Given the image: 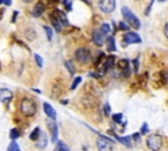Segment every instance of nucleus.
Listing matches in <instances>:
<instances>
[{"label":"nucleus","mask_w":168,"mask_h":151,"mask_svg":"<svg viewBox=\"0 0 168 151\" xmlns=\"http://www.w3.org/2000/svg\"><path fill=\"white\" fill-rule=\"evenodd\" d=\"M20 109H21L22 114L30 117L34 116L35 112H37V105H35V101L30 97H24L21 102H20Z\"/></svg>","instance_id":"nucleus-1"},{"label":"nucleus","mask_w":168,"mask_h":151,"mask_svg":"<svg viewBox=\"0 0 168 151\" xmlns=\"http://www.w3.org/2000/svg\"><path fill=\"white\" fill-rule=\"evenodd\" d=\"M121 12H122L123 18L126 20V22L129 24L130 26H133L134 29H139V28H141V21L137 18V16H135L133 12L129 9V8H127V7H122Z\"/></svg>","instance_id":"nucleus-2"},{"label":"nucleus","mask_w":168,"mask_h":151,"mask_svg":"<svg viewBox=\"0 0 168 151\" xmlns=\"http://www.w3.org/2000/svg\"><path fill=\"white\" fill-rule=\"evenodd\" d=\"M146 143H147V146H149V149H151V150H159L162 147L163 141H162L160 136H158V134H153V136H150L146 139Z\"/></svg>","instance_id":"nucleus-3"},{"label":"nucleus","mask_w":168,"mask_h":151,"mask_svg":"<svg viewBox=\"0 0 168 151\" xmlns=\"http://www.w3.org/2000/svg\"><path fill=\"white\" fill-rule=\"evenodd\" d=\"M75 58H76L80 63H87V62H89V59H91V53H89V50H88V49L82 47V49L76 50V53H75Z\"/></svg>","instance_id":"nucleus-4"},{"label":"nucleus","mask_w":168,"mask_h":151,"mask_svg":"<svg viewBox=\"0 0 168 151\" xmlns=\"http://www.w3.org/2000/svg\"><path fill=\"white\" fill-rule=\"evenodd\" d=\"M100 9L104 13H112L116 9V0H100Z\"/></svg>","instance_id":"nucleus-5"},{"label":"nucleus","mask_w":168,"mask_h":151,"mask_svg":"<svg viewBox=\"0 0 168 151\" xmlns=\"http://www.w3.org/2000/svg\"><path fill=\"white\" fill-rule=\"evenodd\" d=\"M114 141H112L110 138H106V137H104L101 136L99 138V141H97V149L100 151H105V150H112V143H113Z\"/></svg>","instance_id":"nucleus-6"},{"label":"nucleus","mask_w":168,"mask_h":151,"mask_svg":"<svg viewBox=\"0 0 168 151\" xmlns=\"http://www.w3.org/2000/svg\"><path fill=\"white\" fill-rule=\"evenodd\" d=\"M141 42V37L137 33H133V32H127V33L123 35V43L129 45V43H139Z\"/></svg>","instance_id":"nucleus-7"},{"label":"nucleus","mask_w":168,"mask_h":151,"mask_svg":"<svg viewBox=\"0 0 168 151\" xmlns=\"http://www.w3.org/2000/svg\"><path fill=\"white\" fill-rule=\"evenodd\" d=\"M46 124H47V128L50 129L51 139H53V142H57L58 141V126H57V124H55V121L51 118V120L46 121Z\"/></svg>","instance_id":"nucleus-8"},{"label":"nucleus","mask_w":168,"mask_h":151,"mask_svg":"<svg viewBox=\"0 0 168 151\" xmlns=\"http://www.w3.org/2000/svg\"><path fill=\"white\" fill-rule=\"evenodd\" d=\"M92 39H93L95 45L101 46L102 43H104V41H105V34L102 33V30H101V29H97V30H95V32H93Z\"/></svg>","instance_id":"nucleus-9"},{"label":"nucleus","mask_w":168,"mask_h":151,"mask_svg":"<svg viewBox=\"0 0 168 151\" xmlns=\"http://www.w3.org/2000/svg\"><path fill=\"white\" fill-rule=\"evenodd\" d=\"M13 97V93L7 88H2L0 89V101L2 102H9Z\"/></svg>","instance_id":"nucleus-10"},{"label":"nucleus","mask_w":168,"mask_h":151,"mask_svg":"<svg viewBox=\"0 0 168 151\" xmlns=\"http://www.w3.org/2000/svg\"><path fill=\"white\" fill-rule=\"evenodd\" d=\"M43 110H45V113L47 114V117L53 118V120H55V118H57V113H55L54 108H53V106H51L50 104L45 102V104H43Z\"/></svg>","instance_id":"nucleus-11"},{"label":"nucleus","mask_w":168,"mask_h":151,"mask_svg":"<svg viewBox=\"0 0 168 151\" xmlns=\"http://www.w3.org/2000/svg\"><path fill=\"white\" fill-rule=\"evenodd\" d=\"M47 146V136L45 133H41L37 139V147L38 149H45Z\"/></svg>","instance_id":"nucleus-12"},{"label":"nucleus","mask_w":168,"mask_h":151,"mask_svg":"<svg viewBox=\"0 0 168 151\" xmlns=\"http://www.w3.org/2000/svg\"><path fill=\"white\" fill-rule=\"evenodd\" d=\"M113 66H114V57H113V55H109V57L106 58V61L104 62V65H102V67H104L102 71H104V72H106V71L109 69H112Z\"/></svg>","instance_id":"nucleus-13"},{"label":"nucleus","mask_w":168,"mask_h":151,"mask_svg":"<svg viewBox=\"0 0 168 151\" xmlns=\"http://www.w3.org/2000/svg\"><path fill=\"white\" fill-rule=\"evenodd\" d=\"M106 49H108V51H116V41H114V38L112 37H108L106 38Z\"/></svg>","instance_id":"nucleus-14"},{"label":"nucleus","mask_w":168,"mask_h":151,"mask_svg":"<svg viewBox=\"0 0 168 151\" xmlns=\"http://www.w3.org/2000/svg\"><path fill=\"white\" fill-rule=\"evenodd\" d=\"M43 9H45V7L42 5V3H38L37 5H35V8H34V11H33V16L34 17H39V16L42 15V12H43Z\"/></svg>","instance_id":"nucleus-15"},{"label":"nucleus","mask_w":168,"mask_h":151,"mask_svg":"<svg viewBox=\"0 0 168 151\" xmlns=\"http://www.w3.org/2000/svg\"><path fill=\"white\" fill-rule=\"evenodd\" d=\"M57 17H58V20L62 22V25H65V26H67L69 25V21H67V17H66V15L63 13V12H61V11H57Z\"/></svg>","instance_id":"nucleus-16"},{"label":"nucleus","mask_w":168,"mask_h":151,"mask_svg":"<svg viewBox=\"0 0 168 151\" xmlns=\"http://www.w3.org/2000/svg\"><path fill=\"white\" fill-rule=\"evenodd\" d=\"M51 22H53V25H54V28H55V30H57V32H61L62 30V22L59 21V20H57L55 17L51 16Z\"/></svg>","instance_id":"nucleus-17"},{"label":"nucleus","mask_w":168,"mask_h":151,"mask_svg":"<svg viewBox=\"0 0 168 151\" xmlns=\"http://www.w3.org/2000/svg\"><path fill=\"white\" fill-rule=\"evenodd\" d=\"M39 134H41V130H39V128H35L34 130H33V132H32L30 133V139L32 141H37L38 139V137H39Z\"/></svg>","instance_id":"nucleus-18"},{"label":"nucleus","mask_w":168,"mask_h":151,"mask_svg":"<svg viewBox=\"0 0 168 151\" xmlns=\"http://www.w3.org/2000/svg\"><path fill=\"white\" fill-rule=\"evenodd\" d=\"M116 138H117V139L121 142L122 145H126L127 147H130V146H131V143H130V138H129V137H118V136H116Z\"/></svg>","instance_id":"nucleus-19"},{"label":"nucleus","mask_w":168,"mask_h":151,"mask_svg":"<svg viewBox=\"0 0 168 151\" xmlns=\"http://www.w3.org/2000/svg\"><path fill=\"white\" fill-rule=\"evenodd\" d=\"M65 65H66V67H67V70L70 71V74L74 75V74H75V66H74V63L71 62V61H66Z\"/></svg>","instance_id":"nucleus-20"},{"label":"nucleus","mask_w":168,"mask_h":151,"mask_svg":"<svg viewBox=\"0 0 168 151\" xmlns=\"http://www.w3.org/2000/svg\"><path fill=\"white\" fill-rule=\"evenodd\" d=\"M9 137H11L12 141H16V139H17V138L20 137V132H18L17 129H12L11 133H9Z\"/></svg>","instance_id":"nucleus-21"},{"label":"nucleus","mask_w":168,"mask_h":151,"mask_svg":"<svg viewBox=\"0 0 168 151\" xmlns=\"http://www.w3.org/2000/svg\"><path fill=\"white\" fill-rule=\"evenodd\" d=\"M118 67L121 70H125L129 67V61L127 59H121V61H118Z\"/></svg>","instance_id":"nucleus-22"},{"label":"nucleus","mask_w":168,"mask_h":151,"mask_svg":"<svg viewBox=\"0 0 168 151\" xmlns=\"http://www.w3.org/2000/svg\"><path fill=\"white\" fill-rule=\"evenodd\" d=\"M43 29L46 32V35H47V39L51 41V38H53V29H51L50 26H43Z\"/></svg>","instance_id":"nucleus-23"},{"label":"nucleus","mask_w":168,"mask_h":151,"mask_svg":"<svg viewBox=\"0 0 168 151\" xmlns=\"http://www.w3.org/2000/svg\"><path fill=\"white\" fill-rule=\"evenodd\" d=\"M80 82H82V78L80 76H76L74 79V82H72V84H71V89H75L76 88V87L80 84Z\"/></svg>","instance_id":"nucleus-24"},{"label":"nucleus","mask_w":168,"mask_h":151,"mask_svg":"<svg viewBox=\"0 0 168 151\" xmlns=\"http://www.w3.org/2000/svg\"><path fill=\"white\" fill-rule=\"evenodd\" d=\"M101 30H102V33L104 34H109L110 33V26H109V24H102L101 25Z\"/></svg>","instance_id":"nucleus-25"},{"label":"nucleus","mask_w":168,"mask_h":151,"mask_svg":"<svg viewBox=\"0 0 168 151\" xmlns=\"http://www.w3.org/2000/svg\"><path fill=\"white\" fill-rule=\"evenodd\" d=\"M8 150L9 151H18L20 147H18V145L16 143V141H12V143L9 145V147H8Z\"/></svg>","instance_id":"nucleus-26"},{"label":"nucleus","mask_w":168,"mask_h":151,"mask_svg":"<svg viewBox=\"0 0 168 151\" xmlns=\"http://www.w3.org/2000/svg\"><path fill=\"white\" fill-rule=\"evenodd\" d=\"M26 38L28 39H34L35 38V32L34 30H26Z\"/></svg>","instance_id":"nucleus-27"},{"label":"nucleus","mask_w":168,"mask_h":151,"mask_svg":"<svg viewBox=\"0 0 168 151\" xmlns=\"http://www.w3.org/2000/svg\"><path fill=\"white\" fill-rule=\"evenodd\" d=\"M121 120H122V114L121 113H117L113 116V121L117 122V124H121Z\"/></svg>","instance_id":"nucleus-28"},{"label":"nucleus","mask_w":168,"mask_h":151,"mask_svg":"<svg viewBox=\"0 0 168 151\" xmlns=\"http://www.w3.org/2000/svg\"><path fill=\"white\" fill-rule=\"evenodd\" d=\"M34 59H35V62H37V65H38V67H42L43 66V62H42V58L39 57L38 54H35L34 55Z\"/></svg>","instance_id":"nucleus-29"},{"label":"nucleus","mask_w":168,"mask_h":151,"mask_svg":"<svg viewBox=\"0 0 168 151\" xmlns=\"http://www.w3.org/2000/svg\"><path fill=\"white\" fill-rule=\"evenodd\" d=\"M57 150H65V151H67L69 150V147L63 143V142H58V146H57Z\"/></svg>","instance_id":"nucleus-30"},{"label":"nucleus","mask_w":168,"mask_h":151,"mask_svg":"<svg viewBox=\"0 0 168 151\" xmlns=\"http://www.w3.org/2000/svg\"><path fill=\"white\" fill-rule=\"evenodd\" d=\"M147 133H149V125L143 124L142 125V129H141V134H147Z\"/></svg>","instance_id":"nucleus-31"},{"label":"nucleus","mask_w":168,"mask_h":151,"mask_svg":"<svg viewBox=\"0 0 168 151\" xmlns=\"http://www.w3.org/2000/svg\"><path fill=\"white\" fill-rule=\"evenodd\" d=\"M119 29L121 30H129V24L126 25V22H119Z\"/></svg>","instance_id":"nucleus-32"},{"label":"nucleus","mask_w":168,"mask_h":151,"mask_svg":"<svg viewBox=\"0 0 168 151\" xmlns=\"http://www.w3.org/2000/svg\"><path fill=\"white\" fill-rule=\"evenodd\" d=\"M104 113H105L106 116H109V114H110V106H109V104H108V102H106L105 105H104Z\"/></svg>","instance_id":"nucleus-33"},{"label":"nucleus","mask_w":168,"mask_h":151,"mask_svg":"<svg viewBox=\"0 0 168 151\" xmlns=\"http://www.w3.org/2000/svg\"><path fill=\"white\" fill-rule=\"evenodd\" d=\"M65 5L69 11H71V0H65Z\"/></svg>","instance_id":"nucleus-34"},{"label":"nucleus","mask_w":168,"mask_h":151,"mask_svg":"<svg viewBox=\"0 0 168 151\" xmlns=\"http://www.w3.org/2000/svg\"><path fill=\"white\" fill-rule=\"evenodd\" d=\"M164 35L168 38V22L166 24V26H164Z\"/></svg>","instance_id":"nucleus-35"},{"label":"nucleus","mask_w":168,"mask_h":151,"mask_svg":"<svg viewBox=\"0 0 168 151\" xmlns=\"http://www.w3.org/2000/svg\"><path fill=\"white\" fill-rule=\"evenodd\" d=\"M153 3H154V0H151V4H150V5H149V8H147V9H146V12H145L146 15H149V12H150V9H151V7H153Z\"/></svg>","instance_id":"nucleus-36"},{"label":"nucleus","mask_w":168,"mask_h":151,"mask_svg":"<svg viewBox=\"0 0 168 151\" xmlns=\"http://www.w3.org/2000/svg\"><path fill=\"white\" fill-rule=\"evenodd\" d=\"M133 63H134V71L137 72L138 71V61H133Z\"/></svg>","instance_id":"nucleus-37"},{"label":"nucleus","mask_w":168,"mask_h":151,"mask_svg":"<svg viewBox=\"0 0 168 151\" xmlns=\"http://www.w3.org/2000/svg\"><path fill=\"white\" fill-rule=\"evenodd\" d=\"M3 3L5 4V5H11V4H12V0H3Z\"/></svg>","instance_id":"nucleus-38"},{"label":"nucleus","mask_w":168,"mask_h":151,"mask_svg":"<svg viewBox=\"0 0 168 151\" xmlns=\"http://www.w3.org/2000/svg\"><path fill=\"white\" fill-rule=\"evenodd\" d=\"M133 138H134L135 141H139V138H141V134H134Z\"/></svg>","instance_id":"nucleus-39"},{"label":"nucleus","mask_w":168,"mask_h":151,"mask_svg":"<svg viewBox=\"0 0 168 151\" xmlns=\"http://www.w3.org/2000/svg\"><path fill=\"white\" fill-rule=\"evenodd\" d=\"M22 2H25V3H32L33 0H22Z\"/></svg>","instance_id":"nucleus-40"},{"label":"nucleus","mask_w":168,"mask_h":151,"mask_svg":"<svg viewBox=\"0 0 168 151\" xmlns=\"http://www.w3.org/2000/svg\"><path fill=\"white\" fill-rule=\"evenodd\" d=\"M159 2H160V3H163V2H166V0H159Z\"/></svg>","instance_id":"nucleus-41"},{"label":"nucleus","mask_w":168,"mask_h":151,"mask_svg":"<svg viewBox=\"0 0 168 151\" xmlns=\"http://www.w3.org/2000/svg\"><path fill=\"white\" fill-rule=\"evenodd\" d=\"M2 3H3V0H0V4H2Z\"/></svg>","instance_id":"nucleus-42"}]
</instances>
